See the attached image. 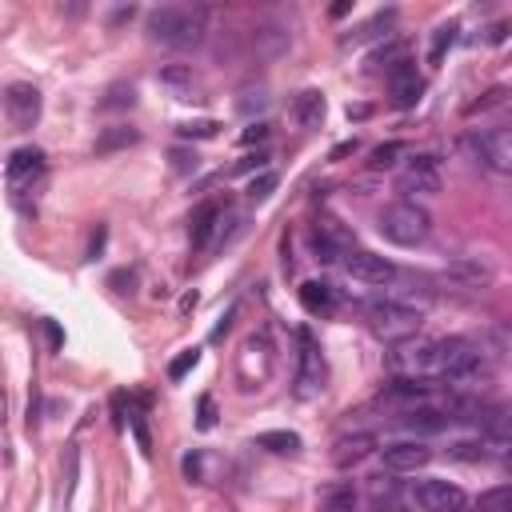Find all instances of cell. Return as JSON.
Wrapping results in <instances>:
<instances>
[{"instance_id":"1","label":"cell","mask_w":512,"mask_h":512,"mask_svg":"<svg viewBox=\"0 0 512 512\" xmlns=\"http://www.w3.org/2000/svg\"><path fill=\"white\" fill-rule=\"evenodd\" d=\"M148 36L164 48H196L204 40V12L200 8H176V4H164V8H152L148 12Z\"/></svg>"},{"instance_id":"2","label":"cell","mask_w":512,"mask_h":512,"mask_svg":"<svg viewBox=\"0 0 512 512\" xmlns=\"http://www.w3.org/2000/svg\"><path fill=\"white\" fill-rule=\"evenodd\" d=\"M376 228H380V236H384L388 244L416 248V244L428 240V232H432V216H428V208L416 204V200H392V204L380 208Z\"/></svg>"},{"instance_id":"3","label":"cell","mask_w":512,"mask_h":512,"mask_svg":"<svg viewBox=\"0 0 512 512\" xmlns=\"http://www.w3.org/2000/svg\"><path fill=\"white\" fill-rule=\"evenodd\" d=\"M364 320L388 344H408L420 332V312L412 304H404V300H392V296L364 300Z\"/></svg>"},{"instance_id":"4","label":"cell","mask_w":512,"mask_h":512,"mask_svg":"<svg viewBox=\"0 0 512 512\" xmlns=\"http://www.w3.org/2000/svg\"><path fill=\"white\" fill-rule=\"evenodd\" d=\"M40 176H44V152H40V148L24 144V148H12V152H8V160H4V184H8L12 196L32 192V184H36Z\"/></svg>"},{"instance_id":"5","label":"cell","mask_w":512,"mask_h":512,"mask_svg":"<svg viewBox=\"0 0 512 512\" xmlns=\"http://www.w3.org/2000/svg\"><path fill=\"white\" fill-rule=\"evenodd\" d=\"M396 192L400 200H420V196H436L440 192V168L432 156H412L400 172H396Z\"/></svg>"},{"instance_id":"6","label":"cell","mask_w":512,"mask_h":512,"mask_svg":"<svg viewBox=\"0 0 512 512\" xmlns=\"http://www.w3.org/2000/svg\"><path fill=\"white\" fill-rule=\"evenodd\" d=\"M412 500L424 512H468V492L452 480H420L412 488Z\"/></svg>"},{"instance_id":"7","label":"cell","mask_w":512,"mask_h":512,"mask_svg":"<svg viewBox=\"0 0 512 512\" xmlns=\"http://www.w3.org/2000/svg\"><path fill=\"white\" fill-rule=\"evenodd\" d=\"M340 264L360 284H392V276H396V264L384 260V256H376V252H368V248H348Z\"/></svg>"},{"instance_id":"8","label":"cell","mask_w":512,"mask_h":512,"mask_svg":"<svg viewBox=\"0 0 512 512\" xmlns=\"http://www.w3.org/2000/svg\"><path fill=\"white\" fill-rule=\"evenodd\" d=\"M4 116L16 132H28L40 120V92L32 84H8L4 88Z\"/></svg>"},{"instance_id":"9","label":"cell","mask_w":512,"mask_h":512,"mask_svg":"<svg viewBox=\"0 0 512 512\" xmlns=\"http://www.w3.org/2000/svg\"><path fill=\"white\" fill-rule=\"evenodd\" d=\"M324 388V360L308 332H300V360H296V396L312 400Z\"/></svg>"},{"instance_id":"10","label":"cell","mask_w":512,"mask_h":512,"mask_svg":"<svg viewBox=\"0 0 512 512\" xmlns=\"http://www.w3.org/2000/svg\"><path fill=\"white\" fill-rule=\"evenodd\" d=\"M380 460L388 472H420L432 464V448L420 444V440H396V444H384L380 448Z\"/></svg>"},{"instance_id":"11","label":"cell","mask_w":512,"mask_h":512,"mask_svg":"<svg viewBox=\"0 0 512 512\" xmlns=\"http://www.w3.org/2000/svg\"><path fill=\"white\" fill-rule=\"evenodd\" d=\"M480 160L484 168L500 172V176H512V128H492L480 136Z\"/></svg>"},{"instance_id":"12","label":"cell","mask_w":512,"mask_h":512,"mask_svg":"<svg viewBox=\"0 0 512 512\" xmlns=\"http://www.w3.org/2000/svg\"><path fill=\"white\" fill-rule=\"evenodd\" d=\"M300 304L308 316H332L340 308V288L332 280H304L300 284Z\"/></svg>"},{"instance_id":"13","label":"cell","mask_w":512,"mask_h":512,"mask_svg":"<svg viewBox=\"0 0 512 512\" xmlns=\"http://www.w3.org/2000/svg\"><path fill=\"white\" fill-rule=\"evenodd\" d=\"M372 452H376V436L372 432H348V436H340L332 444V464L336 468H352V464L368 460Z\"/></svg>"},{"instance_id":"14","label":"cell","mask_w":512,"mask_h":512,"mask_svg":"<svg viewBox=\"0 0 512 512\" xmlns=\"http://www.w3.org/2000/svg\"><path fill=\"white\" fill-rule=\"evenodd\" d=\"M388 92H392V104H396V108H412V104L420 100V92H424V80L416 76L412 64H404V68H396V72L388 76Z\"/></svg>"},{"instance_id":"15","label":"cell","mask_w":512,"mask_h":512,"mask_svg":"<svg viewBox=\"0 0 512 512\" xmlns=\"http://www.w3.org/2000/svg\"><path fill=\"white\" fill-rule=\"evenodd\" d=\"M220 220H224L220 204H204V208L192 216V248H196V252H204V248L212 244V236H216Z\"/></svg>"},{"instance_id":"16","label":"cell","mask_w":512,"mask_h":512,"mask_svg":"<svg viewBox=\"0 0 512 512\" xmlns=\"http://www.w3.org/2000/svg\"><path fill=\"white\" fill-rule=\"evenodd\" d=\"M292 116L304 124V128H320L324 120V96L316 88H304L296 100H292Z\"/></svg>"},{"instance_id":"17","label":"cell","mask_w":512,"mask_h":512,"mask_svg":"<svg viewBox=\"0 0 512 512\" xmlns=\"http://www.w3.org/2000/svg\"><path fill=\"white\" fill-rule=\"evenodd\" d=\"M480 428H484V436H500V440H512V400L484 408V416H480Z\"/></svg>"},{"instance_id":"18","label":"cell","mask_w":512,"mask_h":512,"mask_svg":"<svg viewBox=\"0 0 512 512\" xmlns=\"http://www.w3.org/2000/svg\"><path fill=\"white\" fill-rule=\"evenodd\" d=\"M140 140V132L132 128V124H112V128H104L100 136H96V152H116V148H128V144H136Z\"/></svg>"},{"instance_id":"19","label":"cell","mask_w":512,"mask_h":512,"mask_svg":"<svg viewBox=\"0 0 512 512\" xmlns=\"http://www.w3.org/2000/svg\"><path fill=\"white\" fill-rule=\"evenodd\" d=\"M356 492H352V484H332V488H324V496H320V512H356Z\"/></svg>"},{"instance_id":"20","label":"cell","mask_w":512,"mask_h":512,"mask_svg":"<svg viewBox=\"0 0 512 512\" xmlns=\"http://www.w3.org/2000/svg\"><path fill=\"white\" fill-rule=\"evenodd\" d=\"M256 444L268 448V452H276V456H292V452H300V436H296V432H260Z\"/></svg>"},{"instance_id":"21","label":"cell","mask_w":512,"mask_h":512,"mask_svg":"<svg viewBox=\"0 0 512 512\" xmlns=\"http://www.w3.org/2000/svg\"><path fill=\"white\" fill-rule=\"evenodd\" d=\"M476 512H512V484H496V488L480 492Z\"/></svg>"},{"instance_id":"22","label":"cell","mask_w":512,"mask_h":512,"mask_svg":"<svg viewBox=\"0 0 512 512\" xmlns=\"http://www.w3.org/2000/svg\"><path fill=\"white\" fill-rule=\"evenodd\" d=\"M368 500L372 504H396V500H404V492H400V484L392 476H372L368 480Z\"/></svg>"},{"instance_id":"23","label":"cell","mask_w":512,"mask_h":512,"mask_svg":"<svg viewBox=\"0 0 512 512\" xmlns=\"http://www.w3.org/2000/svg\"><path fill=\"white\" fill-rule=\"evenodd\" d=\"M456 32H460L456 24H440V28L432 32V40H428V64H440V60H444V52L456 44Z\"/></svg>"},{"instance_id":"24","label":"cell","mask_w":512,"mask_h":512,"mask_svg":"<svg viewBox=\"0 0 512 512\" xmlns=\"http://www.w3.org/2000/svg\"><path fill=\"white\" fill-rule=\"evenodd\" d=\"M160 84H168L176 92H188L192 88V68L188 64H168V68H160Z\"/></svg>"},{"instance_id":"25","label":"cell","mask_w":512,"mask_h":512,"mask_svg":"<svg viewBox=\"0 0 512 512\" xmlns=\"http://www.w3.org/2000/svg\"><path fill=\"white\" fill-rule=\"evenodd\" d=\"M220 132V124L216 120H188V124H180L176 128V136L180 140H212Z\"/></svg>"},{"instance_id":"26","label":"cell","mask_w":512,"mask_h":512,"mask_svg":"<svg viewBox=\"0 0 512 512\" xmlns=\"http://www.w3.org/2000/svg\"><path fill=\"white\" fill-rule=\"evenodd\" d=\"M400 152H404V144H396V140H392V144H380V148H372L368 164H372V168H392Z\"/></svg>"},{"instance_id":"27","label":"cell","mask_w":512,"mask_h":512,"mask_svg":"<svg viewBox=\"0 0 512 512\" xmlns=\"http://www.w3.org/2000/svg\"><path fill=\"white\" fill-rule=\"evenodd\" d=\"M136 100V88L132 84H116L112 92H108V100H100V108L108 112V108H124V104H132Z\"/></svg>"},{"instance_id":"28","label":"cell","mask_w":512,"mask_h":512,"mask_svg":"<svg viewBox=\"0 0 512 512\" xmlns=\"http://www.w3.org/2000/svg\"><path fill=\"white\" fill-rule=\"evenodd\" d=\"M272 188H276V172H260V176L248 184V196H252V200H268Z\"/></svg>"},{"instance_id":"29","label":"cell","mask_w":512,"mask_h":512,"mask_svg":"<svg viewBox=\"0 0 512 512\" xmlns=\"http://www.w3.org/2000/svg\"><path fill=\"white\" fill-rule=\"evenodd\" d=\"M196 360H200V352L196 348H188V352H180L172 364H168V380H180L188 368H196Z\"/></svg>"},{"instance_id":"30","label":"cell","mask_w":512,"mask_h":512,"mask_svg":"<svg viewBox=\"0 0 512 512\" xmlns=\"http://www.w3.org/2000/svg\"><path fill=\"white\" fill-rule=\"evenodd\" d=\"M268 172V152H256V156H244L240 164H236V172Z\"/></svg>"},{"instance_id":"31","label":"cell","mask_w":512,"mask_h":512,"mask_svg":"<svg viewBox=\"0 0 512 512\" xmlns=\"http://www.w3.org/2000/svg\"><path fill=\"white\" fill-rule=\"evenodd\" d=\"M200 428H212L216 424V404H212V396H200V420H196Z\"/></svg>"},{"instance_id":"32","label":"cell","mask_w":512,"mask_h":512,"mask_svg":"<svg viewBox=\"0 0 512 512\" xmlns=\"http://www.w3.org/2000/svg\"><path fill=\"white\" fill-rule=\"evenodd\" d=\"M264 136H268V124H264V120H260V124H248V128H244V136H240V140H244V144H252V140H264Z\"/></svg>"},{"instance_id":"33","label":"cell","mask_w":512,"mask_h":512,"mask_svg":"<svg viewBox=\"0 0 512 512\" xmlns=\"http://www.w3.org/2000/svg\"><path fill=\"white\" fill-rule=\"evenodd\" d=\"M368 512H408V508L404 500H396V504H368Z\"/></svg>"},{"instance_id":"34","label":"cell","mask_w":512,"mask_h":512,"mask_svg":"<svg viewBox=\"0 0 512 512\" xmlns=\"http://www.w3.org/2000/svg\"><path fill=\"white\" fill-rule=\"evenodd\" d=\"M508 28H512L508 20H504V24H492V32H488V40H504V32H508Z\"/></svg>"},{"instance_id":"35","label":"cell","mask_w":512,"mask_h":512,"mask_svg":"<svg viewBox=\"0 0 512 512\" xmlns=\"http://www.w3.org/2000/svg\"><path fill=\"white\" fill-rule=\"evenodd\" d=\"M48 340H52V348H60V328L56 324H48Z\"/></svg>"}]
</instances>
